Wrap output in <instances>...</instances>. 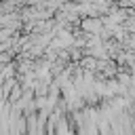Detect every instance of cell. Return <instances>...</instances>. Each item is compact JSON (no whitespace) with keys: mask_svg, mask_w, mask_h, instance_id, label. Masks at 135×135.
<instances>
[{"mask_svg":"<svg viewBox=\"0 0 135 135\" xmlns=\"http://www.w3.org/2000/svg\"><path fill=\"white\" fill-rule=\"evenodd\" d=\"M80 25H82V30H84L86 34H91V36H99L101 30H103L99 17H84V19L80 21Z\"/></svg>","mask_w":135,"mask_h":135,"instance_id":"obj_1","label":"cell"}]
</instances>
